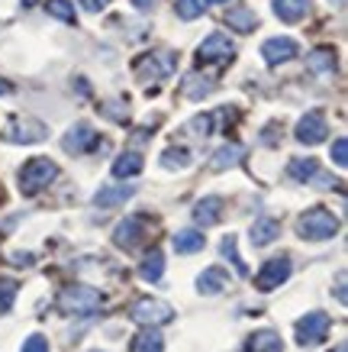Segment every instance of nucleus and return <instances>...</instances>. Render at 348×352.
<instances>
[{"label": "nucleus", "instance_id": "2f4dec72", "mask_svg": "<svg viewBox=\"0 0 348 352\" xmlns=\"http://www.w3.org/2000/svg\"><path fill=\"white\" fill-rule=\"evenodd\" d=\"M161 165H165V168H187L190 152L187 149H165L161 152Z\"/></svg>", "mask_w": 348, "mask_h": 352}, {"label": "nucleus", "instance_id": "6e6552de", "mask_svg": "<svg viewBox=\"0 0 348 352\" xmlns=\"http://www.w3.org/2000/svg\"><path fill=\"white\" fill-rule=\"evenodd\" d=\"M329 323L332 320H329L326 314H319V310L306 314L303 320H297V342H300V346H313V342L326 340Z\"/></svg>", "mask_w": 348, "mask_h": 352}, {"label": "nucleus", "instance_id": "2eb2a0df", "mask_svg": "<svg viewBox=\"0 0 348 352\" xmlns=\"http://www.w3.org/2000/svg\"><path fill=\"white\" fill-rule=\"evenodd\" d=\"M281 236V220L275 217H258L252 223V245H271Z\"/></svg>", "mask_w": 348, "mask_h": 352}, {"label": "nucleus", "instance_id": "f03ea898", "mask_svg": "<svg viewBox=\"0 0 348 352\" xmlns=\"http://www.w3.org/2000/svg\"><path fill=\"white\" fill-rule=\"evenodd\" d=\"M55 178H58V165H55L52 159L36 155V159H30L20 168V191L32 197V194H39L43 188H49Z\"/></svg>", "mask_w": 348, "mask_h": 352}, {"label": "nucleus", "instance_id": "a878e982", "mask_svg": "<svg viewBox=\"0 0 348 352\" xmlns=\"http://www.w3.org/2000/svg\"><path fill=\"white\" fill-rule=\"evenodd\" d=\"M142 171V155L139 152H123L119 159L113 162V175L116 178H132Z\"/></svg>", "mask_w": 348, "mask_h": 352}, {"label": "nucleus", "instance_id": "f8f14e48", "mask_svg": "<svg viewBox=\"0 0 348 352\" xmlns=\"http://www.w3.org/2000/svg\"><path fill=\"white\" fill-rule=\"evenodd\" d=\"M262 55L268 65H281V62H290L297 55V43L290 36H275V39H268L262 45Z\"/></svg>", "mask_w": 348, "mask_h": 352}, {"label": "nucleus", "instance_id": "0eeeda50", "mask_svg": "<svg viewBox=\"0 0 348 352\" xmlns=\"http://www.w3.org/2000/svg\"><path fill=\"white\" fill-rule=\"evenodd\" d=\"M329 136V123H326V113L323 110H310L300 123H297V142L303 146H316L323 139Z\"/></svg>", "mask_w": 348, "mask_h": 352}, {"label": "nucleus", "instance_id": "4468645a", "mask_svg": "<svg viewBox=\"0 0 348 352\" xmlns=\"http://www.w3.org/2000/svg\"><path fill=\"white\" fill-rule=\"evenodd\" d=\"M132 194H136L132 184H110V188H100V191L94 194V204L106 210V207H116V204H126Z\"/></svg>", "mask_w": 348, "mask_h": 352}, {"label": "nucleus", "instance_id": "c756f323", "mask_svg": "<svg viewBox=\"0 0 348 352\" xmlns=\"http://www.w3.org/2000/svg\"><path fill=\"white\" fill-rule=\"evenodd\" d=\"M45 10L58 16L65 23H78V13H74V3L71 0H45Z\"/></svg>", "mask_w": 348, "mask_h": 352}, {"label": "nucleus", "instance_id": "bb28decb", "mask_svg": "<svg viewBox=\"0 0 348 352\" xmlns=\"http://www.w3.org/2000/svg\"><path fill=\"white\" fill-rule=\"evenodd\" d=\"M213 81L210 78H200V75H190L184 85H181V94L184 97H190V100H200V97H207V94H213Z\"/></svg>", "mask_w": 348, "mask_h": 352}, {"label": "nucleus", "instance_id": "58836bf2", "mask_svg": "<svg viewBox=\"0 0 348 352\" xmlns=\"http://www.w3.org/2000/svg\"><path fill=\"white\" fill-rule=\"evenodd\" d=\"M338 300L345 304V275H338Z\"/></svg>", "mask_w": 348, "mask_h": 352}, {"label": "nucleus", "instance_id": "393cba45", "mask_svg": "<svg viewBox=\"0 0 348 352\" xmlns=\"http://www.w3.org/2000/svg\"><path fill=\"white\" fill-rule=\"evenodd\" d=\"M132 352H165V340H161V333L152 330V327H146V330L132 340Z\"/></svg>", "mask_w": 348, "mask_h": 352}, {"label": "nucleus", "instance_id": "20e7f679", "mask_svg": "<svg viewBox=\"0 0 348 352\" xmlns=\"http://www.w3.org/2000/svg\"><path fill=\"white\" fill-rule=\"evenodd\" d=\"M235 55V43L226 32H210L197 49V62L200 65H229Z\"/></svg>", "mask_w": 348, "mask_h": 352}, {"label": "nucleus", "instance_id": "e433bc0d", "mask_svg": "<svg viewBox=\"0 0 348 352\" xmlns=\"http://www.w3.org/2000/svg\"><path fill=\"white\" fill-rule=\"evenodd\" d=\"M78 3H81V7H84L87 13H100L106 7V3H110V0H78Z\"/></svg>", "mask_w": 348, "mask_h": 352}, {"label": "nucleus", "instance_id": "a19ab883", "mask_svg": "<svg viewBox=\"0 0 348 352\" xmlns=\"http://www.w3.org/2000/svg\"><path fill=\"white\" fill-rule=\"evenodd\" d=\"M336 352H348V349H345V342H342V346H336Z\"/></svg>", "mask_w": 348, "mask_h": 352}, {"label": "nucleus", "instance_id": "dca6fc26", "mask_svg": "<svg viewBox=\"0 0 348 352\" xmlns=\"http://www.w3.org/2000/svg\"><path fill=\"white\" fill-rule=\"evenodd\" d=\"M226 23H229V30H239V32H252L258 26V13L248 10L245 3H235L226 10Z\"/></svg>", "mask_w": 348, "mask_h": 352}, {"label": "nucleus", "instance_id": "c85d7f7f", "mask_svg": "<svg viewBox=\"0 0 348 352\" xmlns=\"http://www.w3.org/2000/svg\"><path fill=\"white\" fill-rule=\"evenodd\" d=\"M213 3H222V0H178V16L181 20H197L203 10H210Z\"/></svg>", "mask_w": 348, "mask_h": 352}, {"label": "nucleus", "instance_id": "9b49d317", "mask_svg": "<svg viewBox=\"0 0 348 352\" xmlns=\"http://www.w3.org/2000/svg\"><path fill=\"white\" fill-rule=\"evenodd\" d=\"M97 139H100V136L94 133V126H91V123H78V126H71V129H68V136L62 139V149L71 152V155H81V152L94 149Z\"/></svg>", "mask_w": 348, "mask_h": 352}, {"label": "nucleus", "instance_id": "423d86ee", "mask_svg": "<svg viewBox=\"0 0 348 352\" xmlns=\"http://www.w3.org/2000/svg\"><path fill=\"white\" fill-rule=\"evenodd\" d=\"M287 278H290V258L287 256H277V258H268L262 265V272L255 275V288L258 291H275L281 288Z\"/></svg>", "mask_w": 348, "mask_h": 352}, {"label": "nucleus", "instance_id": "f704fd0d", "mask_svg": "<svg viewBox=\"0 0 348 352\" xmlns=\"http://www.w3.org/2000/svg\"><path fill=\"white\" fill-rule=\"evenodd\" d=\"M187 129H194L197 136H210L213 133V117H194L187 123Z\"/></svg>", "mask_w": 348, "mask_h": 352}, {"label": "nucleus", "instance_id": "7c9ffc66", "mask_svg": "<svg viewBox=\"0 0 348 352\" xmlns=\"http://www.w3.org/2000/svg\"><path fill=\"white\" fill-rule=\"evenodd\" d=\"M222 256L229 258L232 265H235V272H239V275H248V268H245V262H242V256H239V249H235V236H226V239H222Z\"/></svg>", "mask_w": 348, "mask_h": 352}, {"label": "nucleus", "instance_id": "c9c22d12", "mask_svg": "<svg viewBox=\"0 0 348 352\" xmlns=\"http://www.w3.org/2000/svg\"><path fill=\"white\" fill-rule=\"evenodd\" d=\"M23 352H49V340L36 333V336H30V340L23 342Z\"/></svg>", "mask_w": 348, "mask_h": 352}, {"label": "nucleus", "instance_id": "ddd939ff", "mask_svg": "<svg viewBox=\"0 0 348 352\" xmlns=\"http://www.w3.org/2000/svg\"><path fill=\"white\" fill-rule=\"evenodd\" d=\"M136 72L139 75H152V78H161L174 72V55L171 52H161V55H142L136 62Z\"/></svg>", "mask_w": 348, "mask_h": 352}, {"label": "nucleus", "instance_id": "ea45409f", "mask_svg": "<svg viewBox=\"0 0 348 352\" xmlns=\"http://www.w3.org/2000/svg\"><path fill=\"white\" fill-rule=\"evenodd\" d=\"M3 94H10V85H7V81H0V97Z\"/></svg>", "mask_w": 348, "mask_h": 352}, {"label": "nucleus", "instance_id": "412c9836", "mask_svg": "<svg viewBox=\"0 0 348 352\" xmlns=\"http://www.w3.org/2000/svg\"><path fill=\"white\" fill-rule=\"evenodd\" d=\"M310 10V0H275V13L284 23H300Z\"/></svg>", "mask_w": 348, "mask_h": 352}, {"label": "nucleus", "instance_id": "473e14b6", "mask_svg": "<svg viewBox=\"0 0 348 352\" xmlns=\"http://www.w3.org/2000/svg\"><path fill=\"white\" fill-rule=\"evenodd\" d=\"M16 291H20V285H16L13 278H0V314H7V310L13 307Z\"/></svg>", "mask_w": 348, "mask_h": 352}, {"label": "nucleus", "instance_id": "9d476101", "mask_svg": "<svg viewBox=\"0 0 348 352\" xmlns=\"http://www.w3.org/2000/svg\"><path fill=\"white\" fill-rule=\"evenodd\" d=\"M45 133H49V129L43 126V123H39V120H10V126H7V133H3V139H7V142H43L45 139Z\"/></svg>", "mask_w": 348, "mask_h": 352}, {"label": "nucleus", "instance_id": "39448f33", "mask_svg": "<svg viewBox=\"0 0 348 352\" xmlns=\"http://www.w3.org/2000/svg\"><path fill=\"white\" fill-rule=\"evenodd\" d=\"M129 317L136 323H142V327H159V323H168L171 317H174V307L165 304V300H159V298H142L132 304Z\"/></svg>", "mask_w": 348, "mask_h": 352}, {"label": "nucleus", "instance_id": "aec40b11", "mask_svg": "<svg viewBox=\"0 0 348 352\" xmlns=\"http://www.w3.org/2000/svg\"><path fill=\"white\" fill-rule=\"evenodd\" d=\"M229 285V275L222 272L220 265H213V268H207L200 278H197V288L203 291V294H220L222 288Z\"/></svg>", "mask_w": 348, "mask_h": 352}, {"label": "nucleus", "instance_id": "6ab92c4d", "mask_svg": "<svg viewBox=\"0 0 348 352\" xmlns=\"http://www.w3.org/2000/svg\"><path fill=\"white\" fill-rule=\"evenodd\" d=\"M203 245H207V239H203V233H197V230H181V233L174 236V252H178V256H194V252H200Z\"/></svg>", "mask_w": 348, "mask_h": 352}, {"label": "nucleus", "instance_id": "1a4fd4ad", "mask_svg": "<svg viewBox=\"0 0 348 352\" xmlns=\"http://www.w3.org/2000/svg\"><path fill=\"white\" fill-rule=\"evenodd\" d=\"M146 226H148V220L142 214H136V217H126L123 223L113 230V243L119 245V249H136L139 243H142V236H146Z\"/></svg>", "mask_w": 348, "mask_h": 352}, {"label": "nucleus", "instance_id": "7ed1b4c3", "mask_svg": "<svg viewBox=\"0 0 348 352\" xmlns=\"http://www.w3.org/2000/svg\"><path fill=\"white\" fill-rule=\"evenodd\" d=\"M297 233L303 236V239H332L338 233V220H336V214H329L326 207H313V210H306L300 217Z\"/></svg>", "mask_w": 348, "mask_h": 352}, {"label": "nucleus", "instance_id": "4c0bfd02", "mask_svg": "<svg viewBox=\"0 0 348 352\" xmlns=\"http://www.w3.org/2000/svg\"><path fill=\"white\" fill-rule=\"evenodd\" d=\"M132 3H136L139 10H152L155 7V0H132Z\"/></svg>", "mask_w": 348, "mask_h": 352}, {"label": "nucleus", "instance_id": "f257e3e1", "mask_svg": "<svg viewBox=\"0 0 348 352\" xmlns=\"http://www.w3.org/2000/svg\"><path fill=\"white\" fill-rule=\"evenodd\" d=\"M58 307L65 314H74V317H91L104 307V294L97 288H87V285H71L58 294Z\"/></svg>", "mask_w": 348, "mask_h": 352}, {"label": "nucleus", "instance_id": "5701e85b", "mask_svg": "<svg viewBox=\"0 0 348 352\" xmlns=\"http://www.w3.org/2000/svg\"><path fill=\"white\" fill-rule=\"evenodd\" d=\"M287 175L294 178V182H313L319 175V162L316 159H294L290 165H287Z\"/></svg>", "mask_w": 348, "mask_h": 352}, {"label": "nucleus", "instance_id": "72a5a7b5", "mask_svg": "<svg viewBox=\"0 0 348 352\" xmlns=\"http://www.w3.org/2000/svg\"><path fill=\"white\" fill-rule=\"evenodd\" d=\"M332 162H336L338 168H345L348 165V139L338 136L336 142H332Z\"/></svg>", "mask_w": 348, "mask_h": 352}, {"label": "nucleus", "instance_id": "b1692460", "mask_svg": "<svg viewBox=\"0 0 348 352\" xmlns=\"http://www.w3.org/2000/svg\"><path fill=\"white\" fill-rule=\"evenodd\" d=\"M161 272H165V256H161V249H152V252H146L142 265H139V275L146 278V281H159Z\"/></svg>", "mask_w": 348, "mask_h": 352}, {"label": "nucleus", "instance_id": "79ce46f5", "mask_svg": "<svg viewBox=\"0 0 348 352\" xmlns=\"http://www.w3.org/2000/svg\"><path fill=\"white\" fill-rule=\"evenodd\" d=\"M332 3H336V7H342V3H345V0H332Z\"/></svg>", "mask_w": 348, "mask_h": 352}, {"label": "nucleus", "instance_id": "f3484780", "mask_svg": "<svg viewBox=\"0 0 348 352\" xmlns=\"http://www.w3.org/2000/svg\"><path fill=\"white\" fill-rule=\"evenodd\" d=\"M281 346H284V342H281V336H277L275 330H258L245 340L242 352H281Z\"/></svg>", "mask_w": 348, "mask_h": 352}, {"label": "nucleus", "instance_id": "4be33fe9", "mask_svg": "<svg viewBox=\"0 0 348 352\" xmlns=\"http://www.w3.org/2000/svg\"><path fill=\"white\" fill-rule=\"evenodd\" d=\"M242 159H245V149L232 142V146H222V149L213 152V162H210V165H213V171H226V168H232V165H239Z\"/></svg>", "mask_w": 348, "mask_h": 352}, {"label": "nucleus", "instance_id": "a211bd4d", "mask_svg": "<svg viewBox=\"0 0 348 352\" xmlns=\"http://www.w3.org/2000/svg\"><path fill=\"white\" fill-rule=\"evenodd\" d=\"M220 214H222V197H203L197 207H194V220L200 226H213V223H220Z\"/></svg>", "mask_w": 348, "mask_h": 352}, {"label": "nucleus", "instance_id": "cd10ccee", "mask_svg": "<svg viewBox=\"0 0 348 352\" xmlns=\"http://www.w3.org/2000/svg\"><path fill=\"white\" fill-rule=\"evenodd\" d=\"M306 68H310L313 75L332 72V68H336V52H332V49H316V52L306 58Z\"/></svg>", "mask_w": 348, "mask_h": 352}]
</instances>
